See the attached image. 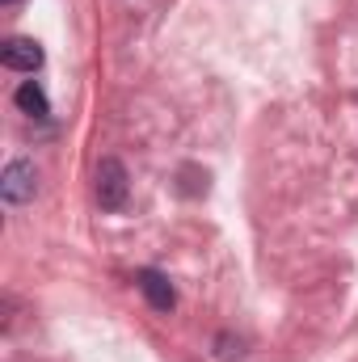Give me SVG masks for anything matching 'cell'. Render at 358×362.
I'll return each instance as SVG.
<instances>
[{"mask_svg":"<svg viewBox=\"0 0 358 362\" xmlns=\"http://www.w3.org/2000/svg\"><path fill=\"white\" fill-rule=\"evenodd\" d=\"M127 189H131L127 165H122L118 156H105V160L97 165V202H101V211H122Z\"/></svg>","mask_w":358,"mask_h":362,"instance_id":"1","label":"cell"},{"mask_svg":"<svg viewBox=\"0 0 358 362\" xmlns=\"http://www.w3.org/2000/svg\"><path fill=\"white\" fill-rule=\"evenodd\" d=\"M34 189H38V173H34V165H30V160H13V165H4L0 198H4L8 206L30 202V198H34Z\"/></svg>","mask_w":358,"mask_h":362,"instance_id":"2","label":"cell"},{"mask_svg":"<svg viewBox=\"0 0 358 362\" xmlns=\"http://www.w3.org/2000/svg\"><path fill=\"white\" fill-rule=\"evenodd\" d=\"M135 286H139V295H144L156 312H173V308H178V291H173V282L161 270H139L135 274Z\"/></svg>","mask_w":358,"mask_h":362,"instance_id":"3","label":"cell"},{"mask_svg":"<svg viewBox=\"0 0 358 362\" xmlns=\"http://www.w3.org/2000/svg\"><path fill=\"white\" fill-rule=\"evenodd\" d=\"M0 64L8 72H38L42 68V47L34 38H8L0 47Z\"/></svg>","mask_w":358,"mask_h":362,"instance_id":"4","label":"cell"},{"mask_svg":"<svg viewBox=\"0 0 358 362\" xmlns=\"http://www.w3.org/2000/svg\"><path fill=\"white\" fill-rule=\"evenodd\" d=\"M13 101H17V110L30 114V118H51V101H47V93H42L38 81H21L17 93H13Z\"/></svg>","mask_w":358,"mask_h":362,"instance_id":"5","label":"cell"},{"mask_svg":"<svg viewBox=\"0 0 358 362\" xmlns=\"http://www.w3.org/2000/svg\"><path fill=\"white\" fill-rule=\"evenodd\" d=\"M0 4H13V0H0Z\"/></svg>","mask_w":358,"mask_h":362,"instance_id":"6","label":"cell"}]
</instances>
